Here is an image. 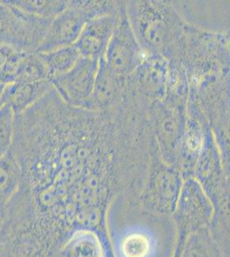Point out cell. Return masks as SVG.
<instances>
[{"instance_id":"8","label":"cell","mask_w":230,"mask_h":257,"mask_svg":"<svg viewBox=\"0 0 230 257\" xmlns=\"http://www.w3.org/2000/svg\"><path fill=\"white\" fill-rule=\"evenodd\" d=\"M58 257H105L102 242L97 232H73L59 248Z\"/></svg>"},{"instance_id":"13","label":"cell","mask_w":230,"mask_h":257,"mask_svg":"<svg viewBox=\"0 0 230 257\" xmlns=\"http://www.w3.org/2000/svg\"><path fill=\"white\" fill-rule=\"evenodd\" d=\"M16 114L9 105L0 108V158L12 150L14 142Z\"/></svg>"},{"instance_id":"3","label":"cell","mask_w":230,"mask_h":257,"mask_svg":"<svg viewBox=\"0 0 230 257\" xmlns=\"http://www.w3.org/2000/svg\"><path fill=\"white\" fill-rule=\"evenodd\" d=\"M98 70V59L82 57L67 73L50 82L58 96L67 105L88 108L93 95Z\"/></svg>"},{"instance_id":"10","label":"cell","mask_w":230,"mask_h":257,"mask_svg":"<svg viewBox=\"0 0 230 257\" xmlns=\"http://www.w3.org/2000/svg\"><path fill=\"white\" fill-rule=\"evenodd\" d=\"M10 2L28 14L45 19H54L69 5V1L64 0H11Z\"/></svg>"},{"instance_id":"2","label":"cell","mask_w":230,"mask_h":257,"mask_svg":"<svg viewBox=\"0 0 230 257\" xmlns=\"http://www.w3.org/2000/svg\"><path fill=\"white\" fill-rule=\"evenodd\" d=\"M53 19L37 18L10 1H0V46L18 53H35Z\"/></svg>"},{"instance_id":"16","label":"cell","mask_w":230,"mask_h":257,"mask_svg":"<svg viewBox=\"0 0 230 257\" xmlns=\"http://www.w3.org/2000/svg\"><path fill=\"white\" fill-rule=\"evenodd\" d=\"M4 217H5V214L0 213V229H1V226H2V224H3Z\"/></svg>"},{"instance_id":"9","label":"cell","mask_w":230,"mask_h":257,"mask_svg":"<svg viewBox=\"0 0 230 257\" xmlns=\"http://www.w3.org/2000/svg\"><path fill=\"white\" fill-rule=\"evenodd\" d=\"M41 55L47 65L50 81L67 73L82 58L74 45L41 53Z\"/></svg>"},{"instance_id":"14","label":"cell","mask_w":230,"mask_h":257,"mask_svg":"<svg viewBox=\"0 0 230 257\" xmlns=\"http://www.w3.org/2000/svg\"><path fill=\"white\" fill-rule=\"evenodd\" d=\"M14 51H12L7 47H1L0 46V65L3 64L4 61L9 57Z\"/></svg>"},{"instance_id":"7","label":"cell","mask_w":230,"mask_h":257,"mask_svg":"<svg viewBox=\"0 0 230 257\" xmlns=\"http://www.w3.org/2000/svg\"><path fill=\"white\" fill-rule=\"evenodd\" d=\"M22 183V170L12 150L0 158V213H6L18 194Z\"/></svg>"},{"instance_id":"4","label":"cell","mask_w":230,"mask_h":257,"mask_svg":"<svg viewBox=\"0 0 230 257\" xmlns=\"http://www.w3.org/2000/svg\"><path fill=\"white\" fill-rule=\"evenodd\" d=\"M91 21L82 0L69 1L66 9L50 24L47 35L36 53H45L73 46L87 23Z\"/></svg>"},{"instance_id":"5","label":"cell","mask_w":230,"mask_h":257,"mask_svg":"<svg viewBox=\"0 0 230 257\" xmlns=\"http://www.w3.org/2000/svg\"><path fill=\"white\" fill-rule=\"evenodd\" d=\"M53 89L50 81L15 82L6 85L5 104L9 105L15 114L18 115L32 107Z\"/></svg>"},{"instance_id":"15","label":"cell","mask_w":230,"mask_h":257,"mask_svg":"<svg viewBox=\"0 0 230 257\" xmlns=\"http://www.w3.org/2000/svg\"><path fill=\"white\" fill-rule=\"evenodd\" d=\"M6 85L3 82H0V108L3 107L5 104V90H6Z\"/></svg>"},{"instance_id":"11","label":"cell","mask_w":230,"mask_h":257,"mask_svg":"<svg viewBox=\"0 0 230 257\" xmlns=\"http://www.w3.org/2000/svg\"><path fill=\"white\" fill-rule=\"evenodd\" d=\"M50 81L49 73L41 53H24L16 82ZM15 83V82H14Z\"/></svg>"},{"instance_id":"12","label":"cell","mask_w":230,"mask_h":257,"mask_svg":"<svg viewBox=\"0 0 230 257\" xmlns=\"http://www.w3.org/2000/svg\"><path fill=\"white\" fill-rule=\"evenodd\" d=\"M151 249V240L141 231L129 232L120 241V251L122 257H148Z\"/></svg>"},{"instance_id":"1","label":"cell","mask_w":230,"mask_h":257,"mask_svg":"<svg viewBox=\"0 0 230 257\" xmlns=\"http://www.w3.org/2000/svg\"><path fill=\"white\" fill-rule=\"evenodd\" d=\"M102 120L101 111L70 106L55 91L16 116L12 151L22 183L6 215L52 248L98 209Z\"/></svg>"},{"instance_id":"6","label":"cell","mask_w":230,"mask_h":257,"mask_svg":"<svg viewBox=\"0 0 230 257\" xmlns=\"http://www.w3.org/2000/svg\"><path fill=\"white\" fill-rule=\"evenodd\" d=\"M109 18L99 17L86 24L74 46L83 58L98 59L108 41Z\"/></svg>"}]
</instances>
